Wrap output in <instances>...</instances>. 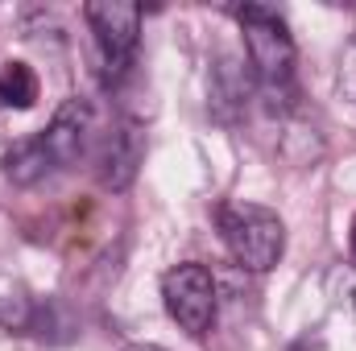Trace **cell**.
<instances>
[{
  "mask_svg": "<svg viewBox=\"0 0 356 351\" xmlns=\"http://www.w3.org/2000/svg\"><path fill=\"white\" fill-rule=\"evenodd\" d=\"M220 236L232 261L249 273H269L286 252V223L261 203H228L220 211Z\"/></svg>",
  "mask_w": 356,
  "mask_h": 351,
  "instance_id": "6da1fadb",
  "label": "cell"
},
{
  "mask_svg": "<svg viewBox=\"0 0 356 351\" xmlns=\"http://www.w3.org/2000/svg\"><path fill=\"white\" fill-rule=\"evenodd\" d=\"M236 17L245 29V50H249V67L257 83L269 95H286L294 87V37L286 21L266 4H245Z\"/></svg>",
  "mask_w": 356,
  "mask_h": 351,
  "instance_id": "7a4b0ae2",
  "label": "cell"
},
{
  "mask_svg": "<svg viewBox=\"0 0 356 351\" xmlns=\"http://www.w3.org/2000/svg\"><path fill=\"white\" fill-rule=\"evenodd\" d=\"M91 29V42H95V62L104 71L108 83H116L133 58H137V42H141V8L133 4H120V0H91L83 8Z\"/></svg>",
  "mask_w": 356,
  "mask_h": 351,
  "instance_id": "3957f363",
  "label": "cell"
},
{
  "mask_svg": "<svg viewBox=\"0 0 356 351\" xmlns=\"http://www.w3.org/2000/svg\"><path fill=\"white\" fill-rule=\"evenodd\" d=\"M162 302H166V314L175 318L186 335H207L211 323H216V306H220V293H216V277L211 268L186 261L175 264L166 277H162Z\"/></svg>",
  "mask_w": 356,
  "mask_h": 351,
  "instance_id": "277c9868",
  "label": "cell"
},
{
  "mask_svg": "<svg viewBox=\"0 0 356 351\" xmlns=\"http://www.w3.org/2000/svg\"><path fill=\"white\" fill-rule=\"evenodd\" d=\"M91 141H95V108H91L88 99H79V95L67 99V103L54 112V120L38 132V145H42L50 170L75 166V162L91 149Z\"/></svg>",
  "mask_w": 356,
  "mask_h": 351,
  "instance_id": "5b68a950",
  "label": "cell"
},
{
  "mask_svg": "<svg viewBox=\"0 0 356 351\" xmlns=\"http://www.w3.org/2000/svg\"><path fill=\"white\" fill-rule=\"evenodd\" d=\"M145 162V132L133 120H120L112 132H104L95 149V178L104 190H129Z\"/></svg>",
  "mask_w": 356,
  "mask_h": 351,
  "instance_id": "8992f818",
  "label": "cell"
},
{
  "mask_svg": "<svg viewBox=\"0 0 356 351\" xmlns=\"http://www.w3.org/2000/svg\"><path fill=\"white\" fill-rule=\"evenodd\" d=\"M38 95H42V83H38V75H33L29 62H8L0 71V103L4 108L25 112V108L38 103Z\"/></svg>",
  "mask_w": 356,
  "mask_h": 351,
  "instance_id": "52a82bcc",
  "label": "cell"
},
{
  "mask_svg": "<svg viewBox=\"0 0 356 351\" xmlns=\"http://www.w3.org/2000/svg\"><path fill=\"white\" fill-rule=\"evenodd\" d=\"M4 174L13 178V182H21V186H29V182H42V178L54 174V170H50V162H46L38 137H29V141H17V145L8 149V157H4Z\"/></svg>",
  "mask_w": 356,
  "mask_h": 351,
  "instance_id": "ba28073f",
  "label": "cell"
},
{
  "mask_svg": "<svg viewBox=\"0 0 356 351\" xmlns=\"http://www.w3.org/2000/svg\"><path fill=\"white\" fill-rule=\"evenodd\" d=\"M0 327H8V331H25V327H33V306H29V298H21V293H4V298H0Z\"/></svg>",
  "mask_w": 356,
  "mask_h": 351,
  "instance_id": "9c48e42d",
  "label": "cell"
},
{
  "mask_svg": "<svg viewBox=\"0 0 356 351\" xmlns=\"http://www.w3.org/2000/svg\"><path fill=\"white\" fill-rule=\"evenodd\" d=\"M340 91L356 103V42H348L340 54Z\"/></svg>",
  "mask_w": 356,
  "mask_h": 351,
  "instance_id": "30bf717a",
  "label": "cell"
},
{
  "mask_svg": "<svg viewBox=\"0 0 356 351\" xmlns=\"http://www.w3.org/2000/svg\"><path fill=\"white\" fill-rule=\"evenodd\" d=\"M124 351H166V348H158V343H129Z\"/></svg>",
  "mask_w": 356,
  "mask_h": 351,
  "instance_id": "8fae6325",
  "label": "cell"
},
{
  "mask_svg": "<svg viewBox=\"0 0 356 351\" xmlns=\"http://www.w3.org/2000/svg\"><path fill=\"white\" fill-rule=\"evenodd\" d=\"M348 306H353V323H356V277H353V285H348Z\"/></svg>",
  "mask_w": 356,
  "mask_h": 351,
  "instance_id": "7c38bea8",
  "label": "cell"
},
{
  "mask_svg": "<svg viewBox=\"0 0 356 351\" xmlns=\"http://www.w3.org/2000/svg\"><path fill=\"white\" fill-rule=\"evenodd\" d=\"M348 244H353V257H356V219H353V232H348Z\"/></svg>",
  "mask_w": 356,
  "mask_h": 351,
  "instance_id": "4fadbf2b",
  "label": "cell"
}]
</instances>
